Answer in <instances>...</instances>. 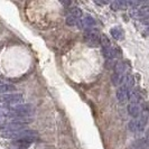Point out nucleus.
I'll list each match as a JSON object with an SVG mask.
<instances>
[{"mask_svg": "<svg viewBox=\"0 0 149 149\" xmlns=\"http://www.w3.org/2000/svg\"><path fill=\"white\" fill-rule=\"evenodd\" d=\"M129 100L131 101V103H138L141 101V94L139 90H132L131 93H129Z\"/></svg>", "mask_w": 149, "mask_h": 149, "instance_id": "obj_13", "label": "nucleus"}, {"mask_svg": "<svg viewBox=\"0 0 149 149\" xmlns=\"http://www.w3.org/2000/svg\"><path fill=\"white\" fill-rule=\"evenodd\" d=\"M37 131L34 130H28V129H22L19 131H15V132H6L2 134L3 138H8V139H14L15 141L18 140H31L34 141L37 138Z\"/></svg>", "mask_w": 149, "mask_h": 149, "instance_id": "obj_1", "label": "nucleus"}, {"mask_svg": "<svg viewBox=\"0 0 149 149\" xmlns=\"http://www.w3.org/2000/svg\"><path fill=\"white\" fill-rule=\"evenodd\" d=\"M110 34H111V36L114 39H117V40H121V39H123L125 38V31L122 28H120L119 26H116V27H113L111 30H110Z\"/></svg>", "mask_w": 149, "mask_h": 149, "instance_id": "obj_10", "label": "nucleus"}, {"mask_svg": "<svg viewBox=\"0 0 149 149\" xmlns=\"http://www.w3.org/2000/svg\"><path fill=\"white\" fill-rule=\"evenodd\" d=\"M100 33L97 29H89L85 33V40L89 43L91 46H97L99 44V39H100Z\"/></svg>", "mask_w": 149, "mask_h": 149, "instance_id": "obj_6", "label": "nucleus"}, {"mask_svg": "<svg viewBox=\"0 0 149 149\" xmlns=\"http://www.w3.org/2000/svg\"><path fill=\"white\" fill-rule=\"evenodd\" d=\"M22 129H25V123L14 122V121L0 126V131H3V134H6V132H15V131L22 130Z\"/></svg>", "mask_w": 149, "mask_h": 149, "instance_id": "obj_5", "label": "nucleus"}, {"mask_svg": "<svg viewBox=\"0 0 149 149\" xmlns=\"http://www.w3.org/2000/svg\"><path fill=\"white\" fill-rule=\"evenodd\" d=\"M147 123V116L146 114H140L138 118L129 122V129L134 132H140L142 131Z\"/></svg>", "mask_w": 149, "mask_h": 149, "instance_id": "obj_2", "label": "nucleus"}, {"mask_svg": "<svg viewBox=\"0 0 149 149\" xmlns=\"http://www.w3.org/2000/svg\"><path fill=\"white\" fill-rule=\"evenodd\" d=\"M120 52L117 49V48H114V47H109V48H105L103 49V55H104L107 58H116V57H118L119 56Z\"/></svg>", "mask_w": 149, "mask_h": 149, "instance_id": "obj_11", "label": "nucleus"}, {"mask_svg": "<svg viewBox=\"0 0 149 149\" xmlns=\"http://www.w3.org/2000/svg\"><path fill=\"white\" fill-rule=\"evenodd\" d=\"M111 80H112V84L117 86V85H119V84L122 83V81H123V75L118 74V73H113V75L111 76Z\"/></svg>", "mask_w": 149, "mask_h": 149, "instance_id": "obj_16", "label": "nucleus"}, {"mask_svg": "<svg viewBox=\"0 0 149 149\" xmlns=\"http://www.w3.org/2000/svg\"><path fill=\"white\" fill-rule=\"evenodd\" d=\"M114 70H116L114 73H118V74L123 75V73L126 72V65H125V63H122V62L117 63L116 66H114Z\"/></svg>", "mask_w": 149, "mask_h": 149, "instance_id": "obj_17", "label": "nucleus"}, {"mask_svg": "<svg viewBox=\"0 0 149 149\" xmlns=\"http://www.w3.org/2000/svg\"><path fill=\"white\" fill-rule=\"evenodd\" d=\"M99 43L102 45V47H103V49L105 48H109V47H111V42H110V39L108 38L107 35H100V39H99Z\"/></svg>", "mask_w": 149, "mask_h": 149, "instance_id": "obj_15", "label": "nucleus"}, {"mask_svg": "<svg viewBox=\"0 0 149 149\" xmlns=\"http://www.w3.org/2000/svg\"><path fill=\"white\" fill-rule=\"evenodd\" d=\"M76 25L80 28H82V29L89 30V29H92L93 26H95V20L91 16H85V17H81Z\"/></svg>", "mask_w": 149, "mask_h": 149, "instance_id": "obj_7", "label": "nucleus"}, {"mask_svg": "<svg viewBox=\"0 0 149 149\" xmlns=\"http://www.w3.org/2000/svg\"><path fill=\"white\" fill-rule=\"evenodd\" d=\"M129 93H130L129 90H127L125 86H120L119 89L117 90V97L120 102L125 103L129 100Z\"/></svg>", "mask_w": 149, "mask_h": 149, "instance_id": "obj_8", "label": "nucleus"}, {"mask_svg": "<svg viewBox=\"0 0 149 149\" xmlns=\"http://www.w3.org/2000/svg\"><path fill=\"white\" fill-rule=\"evenodd\" d=\"M123 85L122 86H125L127 90H130L134 88V76L131 74H128V75H126L125 77H123Z\"/></svg>", "mask_w": 149, "mask_h": 149, "instance_id": "obj_12", "label": "nucleus"}, {"mask_svg": "<svg viewBox=\"0 0 149 149\" xmlns=\"http://www.w3.org/2000/svg\"><path fill=\"white\" fill-rule=\"evenodd\" d=\"M145 139H141V140H138V141L134 142V147H137V149H143V147L146 146V143H145Z\"/></svg>", "mask_w": 149, "mask_h": 149, "instance_id": "obj_18", "label": "nucleus"}, {"mask_svg": "<svg viewBox=\"0 0 149 149\" xmlns=\"http://www.w3.org/2000/svg\"><path fill=\"white\" fill-rule=\"evenodd\" d=\"M81 17H82V10L77 7L73 8V9H71L70 14L66 17V24L68 26H75Z\"/></svg>", "mask_w": 149, "mask_h": 149, "instance_id": "obj_4", "label": "nucleus"}, {"mask_svg": "<svg viewBox=\"0 0 149 149\" xmlns=\"http://www.w3.org/2000/svg\"><path fill=\"white\" fill-rule=\"evenodd\" d=\"M22 100H24V95L20 94V93L0 95V102L6 103V104H17V103L22 102Z\"/></svg>", "mask_w": 149, "mask_h": 149, "instance_id": "obj_3", "label": "nucleus"}, {"mask_svg": "<svg viewBox=\"0 0 149 149\" xmlns=\"http://www.w3.org/2000/svg\"><path fill=\"white\" fill-rule=\"evenodd\" d=\"M128 112L131 117L138 118L141 114V105L138 103H130L128 105Z\"/></svg>", "mask_w": 149, "mask_h": 149, "instance_id": "obj_9", "label": "nucleus"}, {"mask_svg": "<svg viewBox=\"0 0 149 149\" xmlns=\"http://www.w3.org/2000/svg\"><path fill=\"white\" fill-rule=\"evenodd\" d=\"M16 90V86L13 84L7 83H0V94H6L8 92H13Z\"/></svg>", "mask_w": 149, "mask_h": 149, "instance_id": "obj_14", "label": "nucleus"}, {"mask_svg": "<svg viewBox=\"0 0 149 149\" xmlns=\"http://www.w3.org/2000/svg\"><path fill=\"white\" fill-rule=\"evenodd\" d=\"M6 118V113H5V108L0 107V122Z\"/></svg>", "mask_w": 149, "mask_h": 149, "instance_id": "obj_19", "label": "nucleus"}]
</instances>
